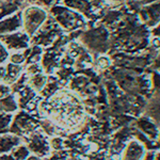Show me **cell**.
Masks as SVG:
<instances>
[{
	"label": "cell",
	"mask_w": 160,
	"mask_h": 160,
	"mask_svg": "<svg viewBox=\"0 0 160 160\" xmlns=\"http://www.w3.org/2000/svg\"><path fill=\"white\" fill-rule=\"evenodd\" d=\"M44 112L52 123L62 128H72L83 120L84 109L81 102L69 91L56 92L44 105Z\"/></svg>",
	"instance_id": "6da1fadb"
},
{
	"label": "cell",
	"mask_w": 160,
	"mask_h": 160,
	"mask_svg": "<svg viewBox=\"0 0 160 160\" xmlns=\"http://www.w3.org/2000/svg\"><path fill=\"white\" fill-rule=\"evenodd\" d=\"M80 42L87 49L96 53H105L110 48L111 37L106 26L100 25L88 29L80 35Z\"/></svg>",
	"instance_id": "7a4b0ae2"
},
{
	"label": "cell",
	"mask_w": 160,
	"mask_h": 160,
	"mask_svg": "<svg viewBox=\"0 0 160 160\" xmlns=\"http://www.w3.org/2000/svg\"><path fill=\"white\" fill-rule=\"evenodd\" d=\"M50 13L61 30L72 32V31L81 29L87 25L84 16H82L75 10L68 9L66 7L55 6L50 9Z\"/></svg>",
	"instance_id": "3957f363"
},
{
	"label": "cell",
	"mask_w": 160,
	"mask_h": 160,
	"mask_svg": "<svg viewBox=\"0 0 160 160\" xmlns=\"http://www.w3.org/2000/svg\"><path fill=\"white\" fill-rule=\"evenodd\" d=\"M48 14L43 8L38 6L27 7L22 12V22L24 32L31 38L42 27V25L47 19Z\"/></svg>",
	"instance_id": "277c9868"
},
{
	"label": "cell",
	"mask_w": 160,
	"mask_h": 160,
	"mask_svg": "<svg viewBox=\"0 0 160 160\" xmlns=\"http://www.w3.org/2000/svg\"><path fill=\"white\" fill-rule=\"evenodd\" d=\"M61 33V28L55 22L51 16H48L42 27L38 29L33 35L34 44H40L43 46H48L56 41V38Z\"/></svg>",
	"instance_id": "5b68a950"
},
{
	"label": "cell",
	"mask_w": 160,
	"mask_h": 160,
	"mask_svg": "<svg viewBox=\"0 0 160 160\" xmlns=\"http://www.w3.org/2000/svg\"><path fill=\"white\" fill-rule=\"evenodd\" d=\"M0 41L4 45V47L11 52L26 50L27 48H29L30 45V37L20 30L9 34L0 35Z\"/></svg>",
	"instance_id": "8992f818"
},
{
	"label": "cell",
	"mask_w": 160,
	"mask_h": 160,
	"mask_svg": "<svg viewBox=\"0 0 160 160\" xmlns=\"http://www.w3.org/2000/svg\"><path fill=\"white\" fill-rule=\"evenodd\" d=\"M139 16L144 26L155 27L159 22V1H154L139 9Z\"/></svg>",
	"instance_id": "52a82bcc"
},
{
	"label": "cell",
	"mask_w": 160,
	"mask_h": 160,
	"mask_svg": "<svg viewBox=\"0 0 160 160\" xmlns=\"http://www.w3.org/2000/svg\"><path fill=\"white\" fill-rule=\"evenodd\" d=\"M22 28V12H15L14 14L9 15L6 18L0 19V35L9 34L16 32Z\"/></svg>",
	"instance_id": "ba28073f"
},
{
	"label": "cell",
	"mask_w": 160,
	"mask_h": 160,
	"mask_svg": "<svg viewBox=\"0 0 160 160\" xmlns=\"http://www.w3.org/2000/svg\"><path fill=\"white\" fill-rule=\"evenodd\" d=\"M64 4L80 13L87 18H93L94 7L92 6L90 0H64Z\"/></svg>",
	"instance_id": "9c48e42d"
},
{
	"label": "cell",
	"mask_w": 160,
	"mask_h": 160,
	"mask_svg": "<svg viewBox=\"0 0 160 160\" xmlns=\"http://www.w3.org/2000/svg\"><path fill=\"white\" fill-rule=\"evenodd\" d=\"M143 156V148L137 142H131L125 153L124 160H140Z\"/></svg>",
	"instance_id": "30bf717a"
},
{
	"label": "cell",
	"mask_w": 160,
	"mask_h": 160,
	"mask_svg": "<svg viewBox=\"0 0 160 160\" xmlns=\"http://www.w3.org/2000/svg\"><path fill=\"white\" fill-rule=\"evenodd\" d=\"M22 68L20 65H17V64H13L10 62L9 64L6 66V74H4V78L3 80L9 83L11 82H14L15 80H17V78L19 77L20 73H22Z\"/></svg>",
	"instance_id": "8fae6325"
},
{
	"label": "cell",
	"mask_w": 160,
	"mask_h": 160,
	"mask_svg": "<svg viewBox=\"0 0 160 160\" xmlns=\"http://www.w3.org/2000/svg\"><path fill=\"white\" fill-rule=\"evenodd\" d=\"M18 143L19 140L14 136H0V153L10 151Z\"/></svg>",
	"instance_id": "7c38bea8"
},
{
	"label": "cell",
	"mask_w": 160,
	"mask_h": 160,
	"mask_svg": "<svg viewBox=\"0 0 160 160\" xmlns=\"http://www.w3.org/2000/svg\"><path fill=\"white\" fill-rule=\"evenodd\" d=\"M122 12L118 11V10H113V11H109L102 18V22L105 26H115L118 22L122 19Z\"/></svg>",
	"instance_id": "4fadbf2b"
},
{
	"label": "cell",
	"mask_w": 160,
	"mask_h": 160,
	"mask_svg": "<svg viewBox=\"0 0 160 160\" xmlns=\"http://www.w3.org/2000/svg\"><path fill=\"white\" fill-rule=\"evenodd\" d=\"M29 77H30V84H31V87H32L33 89L40 91V90H42L43 87L45 86L46 76H45V75H43L42 73L31 75V76H29Z\"/></svg>",
	"instance_id": "5bb4252c"
},
{
	"label": "cell",
	"mask_w": 160,
	"mask_h": 160,
	"mask_svg": "<svg viewBox=\"0 0 160 160\" xmlns=\"http://www.w3.org/2000/svg\"><path fill=\"white\" fill-rule=\"evenodd\" d=\"M16 109V105L11 96H6L3 98H0V110H3L4 112H10Z\"/></svg>",
	"instance_id": "9a60e30c"
},
{
	"label": "cell",
	"mask_w": 160,
	"mask_h": 160,
	"mask_svg": "<svg viewBox=\"0 0 160 160\" xmlns=\"http://www.w3.org/2000/svg\"><path fill=\"white\" fill-rule=\"evenodd\" d=\"M10 58V62L13 64H17V65H20L26 61L25 58V53L20 52V51H14V52H11V55H9Z\"/></svg>",
	"instance_id": "2e32d148"
},
{
	"label": "cell",
	"mask_w": 160,
	"mask_h": 160,
	"mask_svg": "<svg viewBox=\"0 0 160 160\" xmlns=\"http://www.w3.org/2000/svg\"><path fill=\"white\" fill-rule=\"evenodd\" d=\"M111 64V61H110V58L108 56H105V55H102L97 58V61H96V66L100 69H106Z\"/></svg>",
	"instance_id": "e0dca14e"
},
{
	"label": "cell",
	"mask_w": 160,
	"mask_h": 160,
	"mask_svg": "<svg viewBox=\"0 0 160 160\" xmlns=\"http://www.w3.org/2000/svg\"><path fill=\"white\" fill-rule=\"evenodd\" d=\"M8 58H9L8 49L4 47V45L1 43V41H0V65H1L2 63H4Z\"/></svg>",
	"instance_id": "ac0fdd59"
},
{
	"label": "cell",
	"mask_w": 160,
	"mask_h": 160,
	"mask_svg": "<svg viewBox=\"0 0 160 160\" xmlns=\"http://www.w3.org/2000/svg\"><path fill=\"white\" fill-rule=\"evenodd\" d=\"M127 0H102V2L110 7H113V8H118V7H121L123 4L126 3Z\"/></svg>",
	"instance_id": "d6986e66"
},
{
	"label": "cell",
	"mask_w": 160,
	"mask_h": 160,
	"mask_svg": "<svg viewBox=\"0 0 160 160\" xmlns=\"http://www.w3.org/2000/svg\"><path fill=\"white\" fill-rule=\"evenodd\" d=\"M129 1L132 6L140 9L141 7L146 6V4H148V3H152V2H154V1H158V0H129Z\"/></svg>",
	"instance_id": "ffe728a7"
},
{
	"label": "cell",
	"mask_w": 160,
	"mask_h": 160,
	"mask_svg": "<svg viewBox=\"0 0 160 160\" xmlns=\"http://www.w3.org/2000/svg\"><path fill=\"white\" fill-rule=\"evenodd\" d=\"M11 92L9 86H7L6 83H0V98H3V97L8 96Z\"/></svg>",
	"instance_id": "44dd1931"
},
{
	"label": "cell",
	"mask_w": 160,
	"mask_h": 160,
	"mask_svg": "<svg viewBox=\"0 0 160 160\" xmlns=\"http://www.w3.org/2000/svg\"><path fill=\"white\" fill-rule=\"evenodd\" d=\"M10 120H11V117H10V115L0 114V130L3 129V127L8 126V124L10 123Z\"/></svg>",
	"instance_id": "7402d4cb"
},
{
	"label": "cell",
	"mask_w": 160,
	"mask_h": 160,
	"mask_svg": "<svg viewBox=\"0 0 160 160\" xmlns=\"http://www.w3.org/2000/svg\"><path fill=\"white\" fill-rule=\"evenodd\" d=\"M153 35L154 38H159V25L153 27Z\"/></svg>",
	"instance_id": "603a6c76"
},
{
	"label": "cell",
	"mask_w": 160,
	"mask_h": 160,
	"mask_svg": "<svg viewBox=\"0 0 160 160\" xmlns=\"http://www.w3.org/2000/svg\"><path fill=\"white\" fill-rule=\"evenodd\" d=\"M4 74H6V68H3V66L0 65V81H1V80H3Z\"/></svg>",
	"instance_id": "cb8c5ba5"
},
{
	"label": "cell",
	"mask_w": 160,
	"mask_h": 160,
	"mask_svg": "<svg viewBox=\"0 0 160 160\" xmlns=\"http://www.w3.org/2000/svg\"><path fill=\"white\" fill-rule=\"evenodd\" d=\"M1 1H4V0H0V2H1Z\"/></svg>",
	"instance_id": "d4e9b609"
}]
</instances>
